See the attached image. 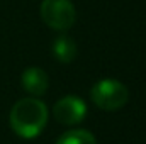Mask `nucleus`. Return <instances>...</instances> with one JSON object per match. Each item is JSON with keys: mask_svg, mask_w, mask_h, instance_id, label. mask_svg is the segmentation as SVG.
<instances>
[{"mask_svg": "<svg viewBox=\"0 0 146 144\" xmlns=\"http://www.w3.org/2000/svg\"><path fill=\"white\" fill-rule=\"evenodd\" d=\"M9 120L12 131L17 136L24 139H34L48 124V107L36 97L21 98L14 104Z\"/></svg>", "mask_w": 146, "mask_h": 144, "instance_id": "1", "label": "nucleus"}, {"mask_svg": "<svg viewBox=\"0 0 146 144\" xmlns=\"http://www.w3.org/2000/svg\"><path fill=\"white\" fill-rule=\"evenodd\" d=\"M90 98L99 108L114 112L122 108L129 100V90L124 83L114 78H104L97 81L90 90Z\"/></svg>", "mask_w": 146, "mask_h": 144, "instance_id": "2", "label": "nucleus"}, {"mask_svg": "<svg viewBox=\"0 0 146 144\" xmlns=\"http://www.w3.org/2000/svg\"><path fill=\"white\" fill-rule=\"evenodd\" d=\"M41 19L54 31H66L75 24L76 10L70 0H42Z\"/></svg>", "mask_w": 146, "mask_h": 144, "instance_id": "3", "label": "nucleus"}, {"mask_svg": "<svg viewBox=\"0 0 146 144\" xmlns=\"http://www.w3.org/2000/svg\"><path fill=\"white\" fill-rule=\"evenodd\" d=\"M54 119L63 126H75L80 124L87 115L85 102L76 95H66L61 100H58L53 107Z\"/></svg>", "mask_w": 146, "mask_h": 144, "instance_id": "4", "label": "nucleus"}, {"mask_svg": "<svg viewBox=\"0 0 146 144\" xmlns=\"http://www.w3.org/2000/svg\"><path fill=\"white\" fill-rule=\"evenodd\" d=\"M22 87L27 93L41 97L46 90H48V75L44 70H41L39 66H29L22 73Z\"/></svg>", "mask_w": 146, "mask_h": 144, "instance_id": "5", "label": "nucleus"}, {"mask_svg": "<svg viewBox=\"0 0 146 144\" xmlns=\"http://www.w3.org/2000/svg\"><path fill=\"white\" fill-rule=\"evenodd\" d=\"M53 54L61 63H72L76 58V44L72 37L60 36L53 42Z\"/></svg>", "mask_w": 146, "mask_h": 144, "instance_id": "6", "label": "nucleus"}, {"mask_svg": "<svg viewBox=\"0 0 146 144\" xmlns=\"http://www.w3.org/2000/svg\"><path fill=\"white\" fill-rule=\"evenodd\" d=\"M56 144H97L94 134L87 129H72L56 141Z\"/></svg>", "mask_w": 146, "mask_h": 144, "instance_id": "7", "label": "nucleus"}]
</instances>
